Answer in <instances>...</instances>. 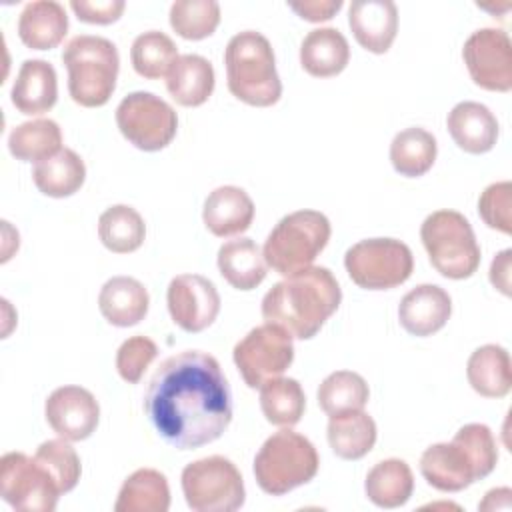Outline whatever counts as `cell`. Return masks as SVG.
Returning a JSON list of instances; mask_svg holds the SVG:
<instances>
[{
  "label": "cell",
  "instance_id": "6da1fadb",
  "mask_svg": "<svg viewBox=\"0 0 512 512\" xmlns=\"http://www.w3.org/2000/svg\"><path fill=\"white\" fill-rule=\"evenodd\" d=\"M144 410L158 436L178 450L218 440L232 422V392L218 360L202 350L168 356L152 374Z\"/></svg>",
  "mask_w": 512,
  "mask_h": 512
},
{
  "label": "cell",
  "instance_id": "7a4b0ae2",
  "mask_svg": "<svg viewBox=\"0 0 512 512\" xmlns=\"http://www.w3.org/2000/svg\"><path fill=\"white\" fill-rule=\"evenodd\" d=\"M342 290L324 266H308L276 282L262 298V318L284 328L292 338H314L338 310Z\"/></svg>",
  "mask_w": 512,
  "mask_h": 512
},
{
  "label": "cell",
  "instance_id": "3957f363",
  "mask_svg": "<svg viewBox=\"0 0 512 512\" xmlns=\"http://www.w3.org/2000/svg\"><path fill=\"white\" fill-rule=\"evenodd\" d=\"M226 82L244 104L266 108L280 100L282 82L268 38L256 30L234 34L224 50Z\"/></svg>",
  "mask_w": 512,
  "mask_h": 512
},
{
  "label": "cell",
  "instance_id": "277c9868",
  "mask_svg": "<svg viewBox=\"0 0 512 512\" xmlns=\"http://www.w3.org/2000/svg\"><path fill=\"white\" fill-rule=\"evenodd\" d=\"M62 62L68 70V92L84 108L104 106L114 88L120 70L118 48L102 36H74L62 50Z\"/></svg>",
  "mask_w": 512,
  "mask_h": 512
},
{
  "label": "cell",
  "instance_id": "5b68a950",
  "mask_svg": "<svg viewBox=\"0 0 512 512\" xmlns=\"http://www.w3.org/2000/svg\"><path fill=\"white\" fill-rule=\"evenodd\" d=\"M320 466L314 444L290 430H278L264 440L254 456V478L270 496H284L290 490L308 484Z\"/></svg>",
  "mask_w": 512,
  "mask_h": 512
},
{
  "label": "cell",
  "instance_id": "8992f818",
  "mask_svg": "<svg viewBox=\"0 0 512 512\" xmlns=\"http://www.w3.org/2000/svg\"><path fill=\"white\" fill-rule=\"evenodd\" d=\"M330 232V220L318 210H296L284 216L264 242L262 256L266 266L282 276L312 266L326 248Z\"/></svg>",
  "mask_w": 512,
  "mask_h": 512
},
{
  "label": "cell",
  "instance_id": "52a82bcc",
  "mask_svg": "<svg viewBox=\"0 0 512 512\" xmlns=\"http://www.w3.org/2000/svg\"><path fill=\"white\" fill-rule=\"evenodd\" d=\"M430 264L450 280L470 278L480 266V246L468 218L456 210H436L420 226Z\"/></svg>",
  "mask_w": 512,
  "mask_h": 512
},
{
  "label": "cell",
  "instance_id": "ba28073f",
  "mask_svg": "<svg viewBox=\"0 0 512 512\" xmlns=\"http://www.w3.org/2000/svg\"><path fill=\"white\" fill-rule=\"evenodd\" d=\"M180 480L186 504L194 512H234L246 500L240 470L218 454L186 464Z\"/></svg>",
  "mask_w": 512,
  "mask_h": 512
},
{
  "label": "cell",
  "instance_id": "9c48e42d",
  "mask_svg": "<svg viewBox=\"0 0 512 512\" xmlns=\"http://www.w3.org/2000/svg\"><path fill=\"white\" fill-rule=\"evenodd\" d=\"M344 266L356 286L364 290H390L412 276L414 256L396 238H366L346 250Z\"/></svg>",
  "mask_w": 512,
  "mask_h": 512
},
{
  "label": "cell",
  "instance_id": "30bf717a",
  "mask_svg": "<svg viewBox=\"0 0 512 512\" xmlns=\"http://www.w3.org/2000/svg\"><path fill=\"white\" fill-rule=\"evenodd\" d=\"M116 124L122 136L144 152L166 148L178 130L174 108L152 92H132L116 108Z\"/></svg>",
  "mask_w": 512,
  "mask_h": 512
},
{
  "label": "cell",
  "instance_id": "8fae6325",
  "mask_svg": "<svg viewBox=\"0 0 512 512\" xmlns=\"http://www.w3.org/2000/svg\"><path fill=\"white\" fill-rule=\"evenodd\" d=\"M234 364L250 388L282 376L294 360L292 336L276 324H260L252 328L232 350Z\"/></svg>",
  "mask_w": 512,
  "mask_h": 512
},
{
  "label": "cell",
  "instance_id": "7c38bea8",
  "mask_svg": "<svg viewBox=\"0 0 512 512\" xmlns=\"http://www.w3.org/2000/svg\"><path fill=\"white\" fill-rule=\"evenodd\" d=\"M0 494L20 512H52L62 496L50 474L24 452L0 458Z\"/></svg>",
  "mask_w": 512,
  "mask_h": 512
},
{
  "label": "cell",
  "instance_id": "4fadbf2b",
  "mask_svg": "<svg viewBox=\"0 0 512 512\" xmlns=\"http://www.w3.org/2000/svg\"><path fill=\"white\" fill-rule=\"evenodd\" d=\"M462 58L476 86L490 92L512 88V42L500 28H480L468 36Z\"/></svg>",
  "mask_w": 512,
  "mask_h": 512
},
{
  "label": "cell",
  "instance_id": "5bb4252c",
  "mask_svg": "<svg viewBox=\"0 0 512 512\" xmlns=\"http://www.w3.org/2000/svg\"><path fill=\"white\" fill-rule=\"evenodd\" d=\"M170 318L184 332L206 330L220 312V294L216 286L200 274H180L170 280L166 292Z\"/></svg>",
  "mask_w": 512,
  "mask_h": 512
},
{
  "label": "cell",
  "instance_id": "9a60e30c",
  "mask_svg": "<svg viewBox=\"0 0 512 512\" xmlns=\"http://www.w3.org/2000/svg\"><path fill=\"white\" fill-rule=\"evenodd\" d=\"M44 416L60 438L80 442L96 430L100 406L90 390L82 386H60L46 398Z\"/></svg>",
  "mask_w": 512,
  "mask_h": 512
},
{
  "label": "cell",
  "instance_id": "2e32d148",
  "mask_svg": "<svg viewBox=\"0 0 512 512\" xmlns=\"http://www.w3.org/2000/svg\"><path fill=\"white\" fill-rule=\"evenodd\" d=\"M420 472L440 492H460L480 480L470 454L456 440L428 446L420 456Z\"/></svg>",
  "mask_w": 512,
  "mask_h": 512
},
{
  "label": "cell",
  "instance_id": "e0dca14e",
  "mask_svg": "<svg viewBox=\"0 0 512 512\" xmlns=\"http://www.w3.org/2000/svg\"><path fill=\"white\" fill-rule=\"evenodd\" d=\"M348 26L364 50L384 54L398 32V8L392 0H356L348 8Z\"/></svg>",
  "mask_w": 512,
  "mask_h": 512
},
{
  "label": "cell",
  "instance_id": "ac0fdd59",
  "mask_svg": "<svg viewBox=\"0 0 512 512\" xmlns=\"http://www.w3.org/2000/svg\"><path fill=\"white\" fill-rule=\"evenodd\" d=\"M452 314L450 294L436 284L412 288L398 306V320L412 336H432L442 330Z\"/></svg>",
  "mask_w": 512,
  "mask_h": 512
},
{
  "label": "cell",
  "instance_id": "d6986e66",
  "mask_svg": "<svg viewBox=\"0 0 512 512\" xmlns=\"http://www.w3.org/2000/svg\"><path fill=\"white\" fill-rule=\"evenodd\" d=\"M10 100L26 116H40L54 108L58 100V78L50 62L32 58L24 60L12 84Z\"/></svg>",
  "mask_w": 512,
  "mask_h": 512
},
{
  "label": "cell",
  "instance_id": "ffe728a7",
  "mask_svg": "<svg viewBox=\"0 0 512 512\" xmlns=\"http://www.w3.org/2000/svg\"><path fill=\"white\" fill-rule=\"evenodd\" d=\"M454 144L468 154L490 152L498 140V120L488 106L480 102H458L446 118Z\"/></svg>",
  "mask_w": 512,
  "mask_h": 512
},
{
  "label": "cell",
  "instance_id": "44dd1931",
  "mask_svg": "<svg viewBox=\"0 0 512 512\" xmlns=\"http://www.w3.org/2000/svg\"><path fill=\"white\" fill-rule=\"evenodd\" d=\"M202 220L218 238L242 234L254 220V202L240 186H218L204 200Z\"/></svg>",
  "mask_w": 512,
  "mask_h": 512
},
{
  "label": "cell",
  "instance_id": "7402d4cb",
  "mask_svg": "<svg viewBox=\"0 0 512 512\" xmlns=\"http://www.w3.org/2000/svg\"><path fill=\"white\" fill-rule=\"evenodd\" d=\"M150 296L142 282L132 276H114L98 294L100 314L118 328L136 326L148 314Z\"/></svg>",
  "mask_w": 512,
  "mask_h": 512
},
{
  "label": "cell",
  "instance_id": "603a6c76",
  "mask_svg": "<svg viewBox=\"0 0 512 512\" xmlns=\"http://www.w3.org/2000/svg\"><path fill=\"white\" fill-rule=\"evenodd\" d=\"M68 32V16L60 2L36 0L24 6L18 18V36L32 50L56 48Z\"/></svg>",
  "mask_w": 512,
  "mask_h": 512
},
{
  "label": "cell",
  "instance_id": "cb8c5ba5",
  "mask_svg": "<svg viewBox=\"0 0 512 512\" xmlns=\"http://www.w3.org/2000/svg\"><path fill=\"white\" fill-rule=\"evenodd\" d=\"M214 68L200 54H182L166 76L168 94L186 108L204 104L214 92Z\"/></svg>",
  "mask_w": 512,
  "mask_h": 512
},
{
  "label": "cell",
  "instance_id": "d4e9b609",
  "mask_svg": "<svg viewBox=\"0 0 512 512\" xmlns=\"http://www.w3.org/2000/svg\"><path fill=\"white\" fill-rule=\"evenodd\" d=\"M350 60V46L336 28H316L300 44V64L314 78L340 74Z\"/></svg>",
  "mask_w": 512,
  "mask_h": 512
},
{
  "label": "cell",
  "instance_id": "484cf974",
  "mask_svg": "<svg viewBox=\"0 0 512 512\" xmlns=\"http://www.w3.org/2000/svg\"><path fill=\"white\" fill-rule=\"evenodd\" d=\"M466 376L480 396L504 398L512 388L510 354L498 344H484L470 354Z\"/></svg>",
  "mask_w": 512,
  "mask_h": 512
},
{
  "label": "cell",
  "instance_id": "4316f807",
  "mask_svg": "<svg viewBox=\"0 0 512 512\" xmlns=\"http://www.w3.org/2000/svg\"><path fill=\"white\" fill-rule=\"evenodd\" d=\"M218 270L236 290H254L266 278V260L252 238H234L218 250Z\"/></svg>",
  "mask_w": 512,
  "mask_h": 512
},
{
  "label": "cell",
  "instance_id": "83f0119b",
  "mask_svg": "<svg viewBox=\"0 0 512 512\" xmlns=\"http://www.w3.org/2000/svg\"><path fill=\"white\" fill-rule=\"evenodd\" d=\"M332 452L342 460H360L376 444V422L364 410L330 416L326 428Z\"/></svg>",
  "mask_w": 512,
  "mask_h": 512
},
{
  "label": "cell",
  "instance_id": "f1b7e54d",
  "mask_svg": "<svg viewBox=\"0 0 512 512\" xmlns=\"http://www.w3.org/2000/svg\"><path fill=\"white\" fill-rule=\"evenodd\" d=\"M368 500L378 508H400L414 492V476L410 466L400 458H388L370 468L364 480Z\"/></svg>",
  "mask_w": 512,
  "mask_h": 512
},
{
  "label": "cell",
  "instance_id": "f546056e",
  "mask_svg": "<svg viewBox=\"0 0 512 512\" xmlns=\"http://www.w3.org/2000/svg\"><path fill=\"white\" fill-rule=\"evenodd\" d=\"M170 508V486L162 472L140 468L132 472L116 498V512H166Z\"/></svg>",
  "mask_w": 512,
  "mask_h": 512
},
{
  "label": "cell",
  "instance_id": "4dcf8cb0",
  "mask_svg": "<svg viewBox=\"0 0 512 512\" xmlns=\"http://www.w3.org/2000/svg\"><path fill=\"white\" fill-rule=\"evenodd\" d=\"M32 180L42 194L50 198H66L82 188L86 166L74 150L62 148L58 154L34 164Z\"/></svg>",
  "mask_w": 512,
  "mask_h": 512
},
{
  "label": "cell",
  "instance_id": "1f68e13d",
  "mask_svg": "<svg viewBox=\"0 0 512 512\" xmlns=\"http://www.w3.org/2000/svg\"><path fill=\"white\" fill-rule=\"evenodd\" d=\"M436 138L418 126L400 130L390 144V162L400 176L418 178L424 176L436 160Z\"/></svg>",
  "mask_w": 512,
  "mask_h": 512
},
{
  "label": "cell",
  "instance_id": "d6a6232c",
  "mask_svg": "<svg viewBox=\"0 0 512 512\" xmlns=\"http://www.w3.org/2000/svg\"><path fill=\"white\" fill-rule=\"evenodd\" d=\"M8 150L20 162H42L62 150V130L50 118L22 122L10 132Z\"/></svg>",
  "mask_w": 512,
  "mask_h": 512
},
{
  "label": "cell",
  "instance_id": "836d02e7",
  "mask_svg": "<svg viewBox=\"0 0 512 512\" xmlns=\"http://www.w3.org/2000/svg\"><path fill=\"white\" fill-rule=\"evenodd\" d=\"M98 238L114 254L138 250L146 238L144 218L126 204L106 208L98 218Z\"/></svg>",
  "mask_w": 512,
  "mask_h": 512
},
{
  "label": "cell",
  "instance_id": "e575fe53",
  "mask_svg": "<svg viewBox=\"0 0 512 512\" xmlns=\"http://www.w3.org/2000/svg\"><path fill=\"white\" fill-rule=\"evenodd\" d=\"M260 408L274 426L290 428L300 422L306 410V396L298 380L272 378L260 386Z\"/></svg>",
  "mask_w": 512,
  "mask_h": 512
},
{
  "label": "cell",
  "instance_id": "d590c367",
  "mask_svg": "<svg viewBox=\"0 0 512 512\" xmlns=\"http://www.w3.org/2000/svg\"><path fill=\"white\" fill-rule=\"evenodd\" d=\"M318 406L328 416L362 410L368 402L370 390L366 380L352 370H336L328 374L318 386Z\"/></svg>",
  "mask_w": 512,
  "mask_h": 512
},
{
  "label": "cell",
  "instance_id": "8d00e7d4",
  "mask_svg": "<svg viewBox=\"0 0 512 512\" xmlns=\"http://www.w3.org/2000/svg\"><path fill=\"white\" fill-rule=\"evenodd\" d=\"M130 60L136 74L148 80H158L168 76L170 68L178 60V46L168 34L148 30L134 38L130 48Z\"/></svg>",
  "mask_w": 512,
  "mask_h": 512
},
{
  "label": "cell",
  "instance_id": "74e56055",
  "mask_svg": "<svg viewBox=\"0 0 512 512\" xmlns=\"http://www.w3.org/2000/svg\"><path fill=\"white\" fill-rule=\"evenodd\" d=\"M220 24V4L214 0H176L170 6V26L184 40H204Z\"/></svg>",
  "mask_w": 512,
  "mask_h": 512
},
{
  "label": "cell",
  "instance_id": "f35d334b",
  "mask_svg": "<svg viewBox=\"0 0 512 512\" xmlns=\"http://www.w3.org/2000/svg\"><path fill=\"white\" fill-rule=\"evenodd\" d=\"M34 460L50 474L60 494H66L76 488L82 466L76 450L68 444V440L56 438V440L42 442L36 448Z\"/></svg>",
  "mask_w": 512,
  "mask_h": 512
},
{
  "label": "cell",
  "instance_id": "ab89813d",
  "mask_svg": "<svg viewBox=\"0 0 512 512\" xmlns=\"http://www.w3.org/2000/svg\"><path fill=\"white\" fill-rule=\"evenodd\" d=\"M456 442H460L464 446V450L470 454L480 480L486 478L498 464V446L494 440L492 430L486 424H466L462 426L454 438Z\"/></svg>",
  "mask_w": 512,
  "mask_h": 512
},
{
  "label": "cell",
  "instance_id": "60d3db41",
  "mask_svg": "<svg viewBox=\"0 0 512 512\" xmlns=\"http://www.w3.org/2000/svg\"><path fill=\"white\" fill-rule=\"evenodd\" d=\"M158 346L148 336H132L124 340L116 352V370L128 384L140 382L148 366L156 360Z\"/></svg>",
  "mask_w": 512,
  "mask_h": 512
},
{
  "label": "cell",
  "instance_id": "b9f144b4",
  "mask_svg": "<svg viewBox=\"0 0 512 512\" xmlns=\"http://www.w3.org/2000/svg\"><path fill=\"white\" fill-rule=\"evenodd\" d=\"M478 214L492 230L512 234V184L494 182L478 198Z\"/></svg>",
  "mask_w": 512,
  "mask_h": 512
},
{
  "label": "cell",
  "instance_id": "7bdbcfd3",
  "mask_svg": "<svg viewBox=\"0 0 512 512\" xmlns=\"http://www.w3.org/2000/svg\"><path fill=\"white\" fill-rule=\"evenodd\" d=\"M70 8L78 16V20H82L86 24L106 26V24L116 22L122 16L126 2L124 0H96V2L72 0Z\"/></svg>",
  "mask_w": 512,
  "mask_h": 512
},
{
  "label": "cell",
  "instance_id": "ee69618b",
  "mask_svg": "<svg viewBox=\"0 0 512 512\" xmlns=\"http://www.w3.org/2000/svg\"><path fill=\"white\" fill-rule=\"evenodd\" d=\"M288 6L302 20L324 22V20H330L342 8V0H304V2H290Z\"/></svg>",
  "mask_w": 512,
  "mask_h": 512
},
{
  "label": "cell",
  "instance_id": "f6af8a7d",
  "mask_svg": "<svg viewBox=\"0 0 512 512\" xmlns=\"http://www.w3.org/2000/svg\"><path fill=\"white\" fill-rule=\"evenodd\" d=\"M510 258H512V250L506 248L498 252L490 264V282L504 296H510Z\"/></svg>",
  "mask_w": 512,
  "mask_h": 512
},
{
  "label": "cell",
  "instance_id": "bcb514c9",
  "mask_svg": "<svg viewBox=\"0 0 512 512\" xmlns=\"http://www.w3.org/2000/svg\"><path fill=\"white\" fill-rule=\"evenodd\" d=\"M510 496H512L510 488H494L484 496V500L478 504V508L480 510H498V508L508 510L510 508Z\"/></svg>",
  "mask_w": 512,
  "mask_h": 512
}]
</instances>
